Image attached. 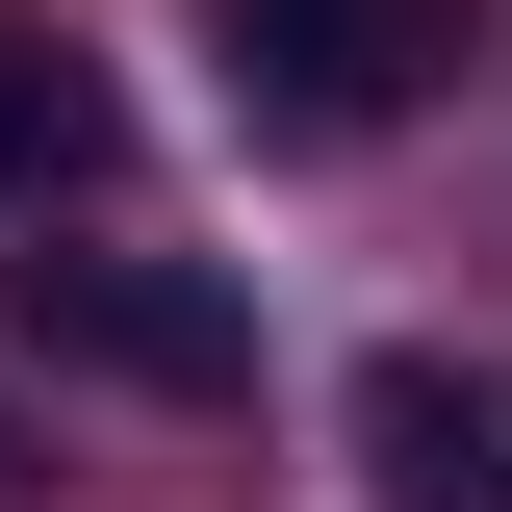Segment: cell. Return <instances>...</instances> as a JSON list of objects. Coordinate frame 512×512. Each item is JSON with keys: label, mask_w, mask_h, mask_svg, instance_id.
<instances>
[{"label": "cell", "mask_w": 512, "mask_h": 512, "mask_svg": "<svg viewBox=\"0 0 512 512\" xmlns=\"http://www.w3.org/2000/svg\"><path fill=\"white\" fill-rule=\"evenodd\" d=\"M0 333L77 384H154V410H256V282L231 256H128V231H26L0 256Z\"/></svg>", "instance_id": "obj_1"}, {"label": "cell", "mask_w": 512, "mask_h": 512, "mask_svg": "<svg viewBox=\"0 0 512 512\" xmlns=\"http://www.w3.org/2000/svg\"><path fill=\"white\" fill-rule=\"evenodd\" d=\"M205 52H231L256 154H359V128H410V77L461 52V0H205Z\"/></svg>", "instance_id": "obj_2"}, {"label": "cell", "mask_w": 512, "mask_h": 512, "mask_svg": "<svg viewBox=\"0 0 512 512\" xmlns=\"http://www.w3.org/2000/svg\"><path fill=\"white\" fill-rule=\"evenodd\" d=\"M359 512H512V359L384 333L359 359Z\"/></svg>", "instance_id": "obj_3"}, {"label": "cell", "mask_w": 512, "mask_h": 512, "mask_svg": "<svg viewBox=\"0 0 512 512\" xmlns=\"http://www.w3.org/2000/svg\"><path fill=\"white\" fill-rule=\"evenodd\" d=\"M103 180H128V77L77 52L52 0H0V205L52 231V205H103Z\"/></svg>", "instance_id": "obj_4"}]
</instances>
